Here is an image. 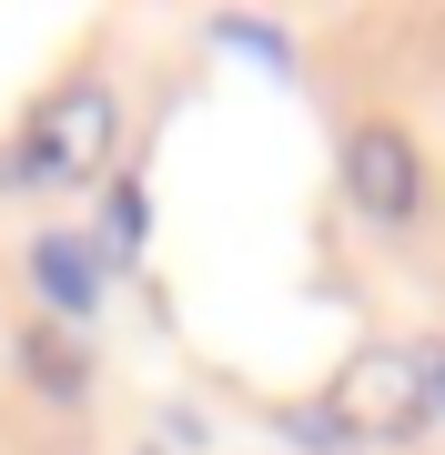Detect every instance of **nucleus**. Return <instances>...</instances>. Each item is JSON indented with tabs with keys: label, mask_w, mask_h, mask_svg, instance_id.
Returning <instances> with one entry per match:
<instances>
[{
	"label": "nucleus",
	"mask_w": 445,
	"mask_h": 455,
	"mask_svg": "<svg viewBox=\"0 0 445 455\" xmlns=\"http://www.w3.org/2000/svg\"><path fill=\"white\" fill-rule=\"evenodd\" d=\"M345 193L375 212V223H415V203H425V172H415V142L385 122H364L345 142Z\"/></svg>",
	"instance_id": "7ed1b4c3"
},
{
	"label": "nucleus",
	"mask_w": 445,
	"mask_h": 455,
	"mask_svg": "<svg viewBox=\"0 0 445 455\" xmlns=\"http://www.w3.org/2000/svg\"><path fill=\"white\" fill-rule=\"evenodd\" d=\"M213 41H223V51H243V61H264V71H283V61H294V41H283L274 20H223Z\"/></svg>",
	"instance_id": "423d86ee"
},
{
	"label": "nucleus",
	"mask_w": 445,
	"mask_h": 455,
	"mask_svg": "<svg viewBox=\"0 0 445 455\" xmlns=\"http://www.w3.org/2000/svg\"><path fill=\"white\" fill-rule=\"evenodd\" d=\"M101 263H112V253L82 243V233H41V243H31V274H41V293L71 314V324L101 314Z\"/></svg>",
	"instance_id": "20e7f679"
},
{
	"label": "nucleus",
	"mask_w": 445,
	"mask_h": 455,
	"mask_svg": "<svg viewBox=\"0 0 445 455\" xmlns=\"http://www.w3.org/2000/svg\"><path fill=\"white\" fill-rule=\"evenodd\" d=\"M112 142H122V101L101 82H71L20 132V182H101L112 172Z\"/></svg>",
	"instance_id": "f257e3e1"
},
{
	"label": "nucleus",
	"mask_w": 445,
	"mask_h": 455,
	"mask_svg": "<svg viewBox=\"0 0 445 455\" xmlns=\"http://www.w3.org/2000/svg\"><path fill=\"white\" fill-rule=\"evenodd\" d=\"M101 223H112V253L142 243V193H132V182H112V193H101Z\"/></svg>",
	"instance_id": "0eeeda50"
},
{
	"label": "nucleus",
	"mask_w": 445,
	"mask_h": 455,
	"mask_svg": "<svg viewBox=\"0 0 445 455\" xmlns=\"http://www.w3.org/2000/svg\"><path fill=\"white\" fill-rule=\"evenodd\" d=\"M283 435H294V445H314V455H334V445H354V435H345V425H334V415H304V405L283 415Z\"/></svg>",
	"instance_id": "6e6552de"
},
{
	"label": "nucleus",
	"mask_w": 445,
	"mask_h": 455,
	"mask_svg": "<svg viewBox=\"0 0 445 455\" xmlns=\"http://www.w3.org/2000/svg\"><path fill=\"white\" fill-rule=\"evenodd\" d=\"M20 364H31V385H51V395H82V344H71V324H31L20 334Z\"/></svg>",
	"instance_id": "39448f33"
},
{
	"label": "nucleus",
	"mask_w": 445,
	"mask_h": 455,
	"mask_svg": "<svg viewBox=\"0 0 445 455\" xmlns=\"http://www.w3.org/2000/svg\"><path fill=\"white\" fill-rule=\"evenodd\" d=\"M345 435H415L425 425V364L405 344H364V355L334 374V405H324Z\"/></svg>",
	"instance_id": "f03ea898"
},
{
	"label": "nucleus",
	"mask_w": 445,
	"mask_h": 455,
	"mask_svg": "<svg viewBox=\"0 0 445 455\" xmlns=\"http://www.w3.org/2000/svg\"><path fill=\"white\" fill-rule=\"evenodd\" d=\"M415 364H425V405H445V344H425Z\"/></svg>",
	"instance_id": "1a4fd4ad"
}]
</instances>
